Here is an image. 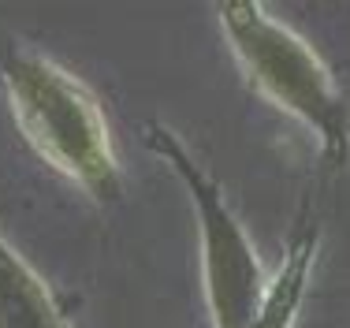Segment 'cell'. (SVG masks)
I'll return each instance as SVG.
<instances>
[{"instance_id": "5b68a950", "label": "cell", "mask_w": 350, "mask_h": 328, "mask_svg": "<svg viewBox=\"0 0 350 328\" xmlns=\"http://www.w3.org/2000/svg\"><path fill=\"white\" fill-rule=\"evenodd\" d=\"M317 242L321 235L317 228L298 231V239L287 247V257H283L280 273L272 276L269 295H265L257 317L250 321V328H295L298 310L306 302V291H310V273L317 262Z\"/></svg>"}, {"instance_id": "277c9868", "label": "cell", "mask_w": 350, "mask_h": 328, "mask_svg": "<svg viewBox=\"0 0 350 328\" xmlns=\"http://www.w3.org/2000/svg\"><path fill=\"white\" fill-rule=\"evenodd\" d=\"M0 328H71L49 283L4 239H0Z\"/></svg>"}, {"instance_id": "6da1fadb", "label": "cell", "mask_w": 350, "mask_h": 328, "mask_svg": "<svg viewBox=\"0 0 350 328\" xmlns=\"http://www.w3.org/2000/svg\"><path fill=\"white\" fill-rule=\"evenodd\" d=\"M0 82L27 146L97 205L123 194V172L97 97L45 53L0 34Z\"/></svg>"}, {"instance_id": "7a4b0ae2", "label": "cell", "mask_w": 350, "mask_h": 328, "mask_svg": "<svg viewBox=\"0 0 350 328\" xmlns=\"http://www.w3.org/2000/svg\"><path fill=\"white\" fill-rule=\"evenodd\" d=\"M216 19L250 86L310 127L328 164H343L350 153V108L321 56L261 4H220Z\"/></svg>"}, {"instance_id": "3957f363", "label": "cell", "mask_w": 350, "mask_h": 328, "mask_svg": "<svg viewBox=\"0 0 350 328\" xmlns=\"http://www.w3.org/2000/svg\"><path fill=\"white\" fill-rule=\"evenodd\" d=\"M142 134H146V146L168 161V168L179 175V183L190 194V209H194L198 220V242H202L205 306H209L213 328H250L272 283L265 276V265L257 257L250 235L243 231L239 216L231 213L216 179L190 157V149L164 123H146Z\"/></svg>"}]
</instances>
